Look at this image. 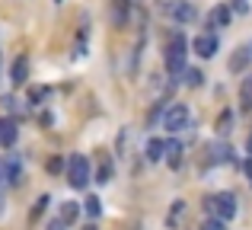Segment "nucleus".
I'll list each match as a JSON object with an SVG mask.
<instances>
[{
  "mask_svg": "<svg viewBox=\"0 0 252 230\" xmlns=\"http://www.w3.org/2000/svg\"><path fill=\"white\" fill-rule=\"evenodd\" d=\"M163 13H166L172 23H179V26L191 23V19L198 16V13H195V6H191L189 0H166V3H163Z\"/></svg>",
  "mask_w": 252,
  "mask_h": 230,
  "instance_id": "4",
  "label": "nucleus"
},
{
  "mask_svg": "<svg viewBox=\"0 0 252 230\" xmlns=\"http://www.w3.org/2000/svg\"><path fill=\"white\" fill-rule=\"evenodd\" d=\"M83 230H96V224H86V227H83Z\"/></svg>",
  "mask_w": 252,
  "mask_h": 230,
  "instance_id": "32",
  "label": "nucleus"
},
{
  "mask_svg": "<svg viewBox=\"0 0 252 230\" xmlns=\"http://www.w3.org/2000/svg\"><path fill=\"white\" fill-rule=\"evenodd\" d=\"M243 106L252 109V77H249L246 83H243Z\"/></svg>",
  "mask_w": 252,
  "mask_h": 230,
  "instance_id": "21",
  "label": "nucleus"
},
{
  "mask_svg": "<svg viewBox=\"0 0 252 230\" xmlns=\"http://www.w3.org/2000/svg\"><path fill=\"white\" fill-rule=\"evenodd\" d=\"M246 150H249V154H252V134H249V141H246Z\"/></svg>",
  "mask_w": 252,
  "mask_h": 230,
  "instance_id": "31",
  "label": "nucleus"
},
{
  "mask_svg": "<svg viewBox=\"0 0 252 230\" xmlns=\"http://www.w3.org/2000/svg\"><path fill=\"white\" fill-rule=\"evenodd\" d=\"M83 205H86V214H90V218H99V214H102V205H99L96 195H90V198H86Z\"/></svg>",
  "mask_w": 252,
  "mask_h": 230,
  "instance_id": "19",
  "label": "nucleus"
},
{
  "mask_svg": "<svg viewBox=\"0 0 252 230\" xmlns=\"http://www.w3.org/2000/svg\"><path fill=\"white\" fill-rule=\"evenodd\" d=\"M182 211H185V201H172V211H169L166 224H169V227H176V221L182 218Z\"/></svg>",
  "mask_w": 252,
  "mask_h": 230,
  "instance_id": "20",
  "label": "nucleus"
},
{
  "mask_svg": "<svg viewBox=\"0 0 252 230\" xmlns=\"http://www.w3.org/2000/svg\"><path fill=\"white\" fill-rule=\"evenodd\" d=\"M61 169H64V160L61 157H51L48 160V173H61Z\"/></svg>",
  "mask_w": 252,
  "mask_h": 230,
  "instance_id": "24",
  "label": "nucleus"
},
{
  "mask_svg": "<svg viewBox=\"0 0 252 230\" xmlns=\"http://www.w3.org/2000/svg\"><path fill=\"white\" fill-rule=\"evenodd\" d=\"M243 173H246V176H249V182H252V157H249L246 163H243Z\"/></svg>",
  "mask_w": 252,
  "mask_h": 230,
  "instance_id": "29",
  "label": "nucleus"
},
{
  "mask_svg": "<svg viewBox=\"0 0 252 230\" xmlns=\"http://www.w3.org/2000/svg\"><path fill=\"white\" fill-rule=\"evenodd\" d=\"M96 182H99V186L112 182V163H109V160H102V163H99V169H96Z\"/></svg>",
  "mask_w": 252,
  "mask_h": 230,
  "instance_id": "18",
  "label": "nucleus"
},
{
  "mask_svg": "<svg viewBox=\"0 0 252 230\" xmlns=\"http://www.w3.org/2000/svg\"><path fill=\"white\" fill-rule=\"evenodd\" d=\"M48 230H64V224H61V221H55V224H51Z\"/></svg>",
  "mask_w": 252,
  "mask_h": 230,
  "instance_id": "30",
  "label": "nucleus"
},
{
  "mask_svg": "<svg viewBox=\"0 0 252 230\" xmlns=\"http://www.w3.org/2000/svg\"><path fill=\"white\" fill-rule=\"evenodd\" d=\"M223 224H227V221L211 218V221H201V230H223Z\"/></svg>",
  "mask_w": 252,
  "mask_h": 230,
  "instance_id": "23",
  "label": "nucleus"
},
{
  "mask_svg": "<svg viewBox=\"0 0 252 230\" xmlns=\"http://www.w3.org/2000/svg\"><path fill=\"white\" fill-rule=\"evenodd\" d=\"M67 182L74 189H86V182H90V160L83 154H74L67 160Z\"/></svg>",
  "mask_w": 252,
  "mask_h": 230,
  "instance_id": "3",
  "label": "nucleus"
},
{
  "mask_svg": "<svg viewBox=\"0 0 252 230\" xmlns=\"http://www.w3.org/2000/svg\"><path fill=\"white\" fill-rule=\"evenodd\" d=\"M45 96H48V90H45V87H32L29 90V102H42Z\"/></svg>",
  "mask_w": 252,
  "mask_h": 230,
  "instance_id": "22",
  "label": "nucleus"
},
{
  "mask_svg": "<svg viewBox=\"0 0 252 230\" xmlns=\"http://www.w3.org/2000/svg\"><path fill=\"white\" fill-rule=\"evenodd\" d=\"M6 208V179H0V214Z\"/></svg>",
  "mask_w": 252,
  "mask_h": 230,
  "instance_id": "27",
  "label": "nucleus"
},
{
  "mask_svg": "<svg viewBox=\"0 0 252 230\" xmlns=\"http://www.w3.org/2000/svg\"><path fill=\"white\" fill-rule=\"evenodd\" d=\"M189 118H191L189 106H185V102H176V106H169V109H166L163 128H166V131H182V128H189Z\"/></svg>",
  "mask_w": 252,
  "mask_h": 230,
  "instance_id": "5",
  "label": "nucleus"
},
{
  "mask_svg": "<svg viewBox=\"0 0 252 230\" xmlns=\"http://www.w3.org/2000/svg\"><path fill=\"white\" fill-rule=\"evenodd\" d=\"M230 128H233V112H230V109H223V112L217 115V134H227Z\"/></svg>",
  "mask_w": 252,
  "mask_h": 230,
  "instance_id": "17",
  "label": "nucleus"
},
{
  "mask_svg": "<svg viewBox=\"0 0 252 230\" xmlns=\"http://www.w3.org/2000/svg\"><path fill=\"white\" fill-rule=\"evenodd\" d=\"M26 77H29V61H26V55H19L16 61H13V67H10V83L13 87H23Z\"/></svg>",
  "mask_w": 252,
  "mask_h": 230,
  "instance_id": "11",
  "label": "nucleus"
},
{
  "mask_svg": "<svg viewBox=\"0 0 252 230\" xmlns=\"http://www.w3.org/2000/svg\"><path fill=\"white\" fill-rule=\"evenodd\" d=\"M230 19H233V6L220 3V6H214V10H211L208 23L214 26V29H223V26H230Z\"/></svg>",
  "mask_w": 252,
  "mask_h": 230,
  "instance_id": "10",
  "label": "nucleus"
},
{
  "mask_svg": "<svg viewBox=\"0 0 252 230\" xmlns=\"http://www.w3.org/2000/svg\"><path fill=\"white\" fill-rule=\"evenodd\" d=\"M19 137V128L13 118H0V147H13Z\"/></svg>",
  "mask_w": 252,
  "mask_h": 230,
  "instance_id": "9",
  "label": "nucleus"
},
{
  "mask_svg": "<svg viewBox=\"0 0 252 230\" xmlns=\"http://www.w3.org/2000/svg\"><path fill=\"white\" fill-rule=\"evenodd\" d=\"M233 10H236V13H246L249 3H246V0H233Z\"/></svg>",
  "mask_w": 252,
  "mask_h": 230,
  "instance_id": "28",
  "label": "nucleus"
},
{
  "mask_svg": "<svg viewBox=\"0 0 252 230\" xmlns=\"http://www.w3.org/2000/svg\"><path fill=\"white\" fill-rule=\"evenodd\" d=\"M45 205H48V198H45V195H42V198L35 201V208H32V218H38V214L45 211Z\"/></svg>",
  "mask_w": 252,
  "mask_h": 230,
  "instance_id": "26",
  "label": "nucleus"
},
{
  "mask_svg": "<svg viewBox=\"0 0 252 230\" xmlns=\"http://www.w3.org/2000/svg\"><path fill=\"white\" fill-rule=\"evenodd\" d=\"M77 214H80V208H77L74 201H64V205H61V224H74Z\"/></svg>",
  "mask_w": 252,
  "mask_h": 230,
  "instance_id": "16",
  "label": "nucleus"
},
{
  "mask_svg": "<svg viewBox=\"0 0 252 230\" xmlns=\"http://www.w3.org/2000/svg\"><path fill=\"white\" fill-rule=\"evenodd\" d=\"M185 55H189V42H185V35H182V32H172V35H169V45H166V70H169L172 77L182 74Z\"/></svg>",
  "mask_w": 252,
  "mask_h": 230,
  "instance_id": "1",
  "label": "nucleus"
},
{
  "mask_svg": "<svg viewBox=\"0 0 252 230\" xmlns=\"http://www.w3.org/2000/svg\"><path fill=\"white\" fill-rule=\"evenodd\" d=\"M128 0H118V3H115V13H112V19H115V26H118V29H122V26H128Z\"/></svg>",
  "mask_w": 252,
  "mask_h": 230,
  "instance_id": "15",
  "label": "nucleus"
},
{
  "mask_svg": "<svg viewBox=\"0 0 252 230\" xmlns=\"http://www.w3.org/2000/svg\"><path fill=\"white\" fill-rule=\"evenodd\" d=\"M3 179L10 182V186H19V182H23V160H19L16 154L3 157Z\"/></svg>",
  "mask_w": 252,
  "mask_h": 230,
  "instance_id": "7",
  "label": "nucleus"
},
{
  "mask_svg": "<svg viewBox=\"0 0 252 230\" xmlns=\"http://www.w3.org/2000/svg\"><path fill=\"white\" fill-rule=\"evenodd\" d=\"M204 211L214 214V218H220V221H233L236 218V198L230 192L208 195V198H204Z\"/></svg>",
  "mask_w": 252,
  "mask_h": 230,
  "instance_id": "2",
  "label": "nucleus"
},
{
  "mask_svg": "<svg viewBox=\"0 0 252 230\" xmlns=\"http://www.w3.org/2000/svg\"><path fill=\"white\" fill-rule=\"evenodd\" d=\"M163 157H166V144L160 141V137H150L147 141V160H163Z\"/></svg>",
  "mask_w": 252,
  "mask_h": 230,
  "instance_id": "14",
  "label": "nucleus"
},
{
  "mask_svg": "<svg viewBox=\"0 0 252 230\" xmlns=\"http://www.w3.org/2000/svg\"><path fill=\"white\" fill-rule=\"evenodd\" d=\"M191 48H195L198 58H214L217 55V35L214 32H201V35L191 42Z\"/></svg>",
  "mask_w": 252,
  "mask_h": 230,
  "instance_id": "6",
  "label": "nucleus"
},
{
  "mask_svg": "<svg viewBox=\"0 0 252 230\" xmlns=\"http://www.w3.org/2000/svg\"><path fill=\"white\" fill-rule=\"evenodd\" d=\"M189 87H201V70H189Z\"/></svg>",
  "mask_w": 252,
  "mask_h": 230,
  "instance_id": "25",
  "label": "nucleus"
},
{
  "mask_svg": "<svg viewBox=\"0 0 252 230\" xmlns=\"http://www.w3.org/2000/svg\"><path fill=\"white\" fill-rule=\"evenodd\" d=\"M227 160H233V150H230V144H211V160L208 163H227Z\"/></svg>",
  "mask_w": 252,
  "mask_h": 230,
  "instance_id": "12",
  "label": "nucleus"
},
{
  "mask_svg": "<svg viewBox=\"0 0 252 230\" xmlns=\"http://www.w3.org/2000/svg\"><path fill=\"white\" fill-rule=\"evenodd\" d=\"M166 163H169V169L182 166V144H176V141L166 144Z\"/></svg>",
  "mask_w": 252,
  "mask_h": 230,
  "instance_id": "13",
  "label": "nucleus"
},
{
  "mask_svg": "<svg viewBox=\"0 0 252 230\" xmlns=\"http://www.w3.org/2000/svg\"><path fill=\"white\" fill-rule=\"evenodd\" d=\"M249 61H252V48H249V45L236 48V51H233V58H230V64H227L230 74H243V70L249 67Z\"/></svg>",
  "mask_w": 252,
  "mask_h": 230,
  "instance_id": "8",
  "label": "nucleus"
}]
</instances>
